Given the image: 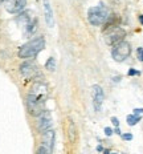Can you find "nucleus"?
Returning a JSON list of instances; mask_svg holds the SVG:
<instances>
[{"label": "nucleus", "instance_id": "1", "mask_svg": "<svg viewBox=\"0 0 143 154\" xmlns=\"http://www.w3.org/2000/svg\"><path fill=\"white\" fill-rule=\"evenodd\" d=\"M45 48V40L44 37H34L33 40L28 41L19 49V57L20 59H32L36 54H39Z\"/></svg>", "mask_w": 143, "mask_h": 154}, {"label": "nucleus", "instance_id": "2", "mask_svg": "<svg viewBox=\"0 0 143 154\" xmlns=\"http://www.w3.org/2000/svg\"><path fill=\"white\" fill-rule=\"evenodd\" d=\"M103 35H105V41H106L107 45H114V44L122 41L126 37V31L123 28H121L119 25L111 24L110 21H106L103 24Z\"/></svg>", "mask_w": 143, "mask_h": 154}, {"label": "nucleus", "instance_id": "3", "mask_svg": "<svg viewBox=\"0 0 143 154\" xmlns=\"http://www.w3.org/2000/svg\"><path fill=\"white\" fill-rule=\"evenodd\" d=\"M110 16H111L110 9L107 7H105V5H95V7L89 8V11H88V20L94 27L103 25L109 20Z\"/></svg>", "mask_w": 143, "mask_h": 154}, {"label": "nucleus", "instance_id": "4", "mask_svg": "<svg viewBox=\"0 0 143 154\" xmlns=\"http://www.w3.org/2000/svg\"><path fill=\"white\" fill-rule=\"evenodd\" d=\"M130 53H131V47H130V44L125 40L114 44L113 49H111V56H113V59L115 60L117 63L125 61L127 57L130 56Z\"/></svg>", "mask_w": 143, "mask_h": 154}, {"label": "nucleus", "instance_id": "5", "mask_svg": "<svg viewBox=\"0 0 143 154\" xmlns=\"http://www.w3.org/2000/svg\"><path fill=\"white\" fill-rule=\"evenodd\" d=\"M27 108L31 116L34 117H39V116L45 110V100H41V98L36 97V96L28 93L27 96Z\"/></svg>", "mask_w": 143, "mask_h": 154}, {"label": "nucleus", "instance_id": "6", "mask_svg": "<svg viewBox=\"0 0 143 154\" xmlns=\"http://www.w3.org/2000/svg\"><path fill=\"white\" fill-rule=\"evenodd\" d=\"M20 75L24 77L25 80H34L37 76L40 75L39 68L36 64L31 61H25L20 65Z\"/></svg>", "mask_w": 143, "mask_h": 154}, {"label": "nucleus", "instance_id": "7", "mask_svg": "<svg viewBox=\"0 0 143 154\" xmlns=\"http://www.w3.org/2000/svg\"><path fill=\"white\" fill-rule=\"evenodd\" d=\"M27 5V0H5L4 8L9 14H20Z\"/></svg>", "mask_w": 143, "mask_h": 154}, {"label": "nucleus", "instance_id": "8", "mask_svg": "<svg viewBox=\"0 0 143 154\" xmlns=\"http://www.w3.org/2000/svg\"><path fill=\"white\" fill-rule=\"evenodd\" d=\"M91 94H93V104H94V109L95 110H100L101 106H102V102L105 98L103 94V89L101 85H93L91 86Z\"/></svg>", "mask_w": 143, "mask_h": 154}, {"label": "nucleus", "instance_id": "9", "mask_svg": "<svg viewBox=\"0 0 143 154\" xmlns=\"http://www.w3.org/2000/svg\"><path fill=\"white\" fill-rule=\"evenodd\" d=\"M52 116L48 110H44L43 113L39 116V122H37V126H39V130L40 131H45L48 129L52 128Z\"/></svg>", "mask_w": 143, "mask_h": 154}, {"label": "nucleus", "instance_id": "10", "mask_svg": "<svg viewBox=\"0 0 143 154\" xmlns=\"http://www.w3.org/2000/svg\"><path fill=\"white\" fill-rule=\"evenodd\" d=\"M29 93H31V94H33V96H36V97L41 98V100H45V101H46L48 89H46V85L43 84V82H40V81L34 82L33 86L31 88Z\"/></svg>", "mask_w": 143, "mask_h": 154}, {"label": "nucleus", "instance_id": "11", "mask_svg": "<svg viewBox=\"0 0 143 154\" xmlns=\"http://www.w3.org/2000/svg\"><path fill=\"white\" fill-rule=\"evenodd\" d=\"M55 140H56V134L52 129H48L45 131H43V145L49 150L50 153L53 152V146H55Z\"/></svg>", "mask_w": 143, "mask_h": 154}, {"label": "nucleus", "instance_id": "12", "mask_svg": "<svg viewBox=\"0 0 143 154\" xmlns=\"http://www.w3.org/2000/svg\"><path fill=\"white\" fill-rule=\"evenodd\" d=\"M34 19L36 17H33V14H32V11H21L20 12V15L17 16V19H16V20H17V23H19V25H21V27L24 28H27L28 25H29L32 21L34 20Z\"/></svg>", "mask_w": 143, "mask_h": 154}, {"label": "nucleus", "instance_id": "13", "mask_svg": "<svg viewBox=\"0 0 143 154\" xmlns=\"http://www.w3.org/2000/svg\"><path fill=\"white\" fill-rule=\"evenodd\" d=\"M44 16H45V23L48 27H55V17H53V11L52 7H50L49 0H44Z\"/></svg>", "mask_w": 143, "mask_h": 154}, {"label": "nucleus", "instance_id": "14", "mask_svg": "<svg viewBox=\"0 0 143 154\" xmlns=\"http://www.w3.org/2000/svg\"><path fill=\"white\" fill-rule=\"evenodd\" d=\"M68 140L70 143H74L77 140V130H76V125L72 118H68Z\"/></svg>", "mask_w": 143, "mask_h": 154}, {"label": "nucleus", "instance_id": "15", "mask_svg": "<svg viewBox=\"0 0 143 154\" xmlns=\"http://www.w3.org/2000/svg\"><path fill=\"white\" fill-rule=\"evenodd\" d=\"M126 121H127V124L130 125V126H134V125H136L141 121V116L139 114H129L127 116V118H126Z\"/></svg>", "mask_w": 143, "mask_h": 154}, {"label": "nucleus", "instance_id": "16", "mask_svg": "<svg viewBox=\"0 0 143 154\" xmlns=\"http://www.w3.org/2000/svg\"><path fill=\"white\" fill-rule=\"evenodd\" d=\"M45 69L50 70V72H55V70H56V60H55V57H49V59L46 60Z\"/></svg>", "mask_w": 143, "mask_h": 154}, {"label": "nucleus", "instance_id": "17", "mask_svg": "<svg viewBox=\"0 0 143 154\" xmlns=\"http://www.w3.org/2000/svg\"><path fill=\"white\" fill-rule=\"evenodd\" d=\"M136 56H138L139 61L143 63V48H138V49H136Z\"/></svg>", "mask_w": 143, "mask_h": 154}, {"label": "nucleus", "instance_id": "18", "mask_svg": "<svg viewBox=\"0 0 143 154\" xmlns=\"http://www.w3.org/2000/svg\"><path fill=\"white\" fill-rule=\"evenodd\" d=\"M37 153H40V154H41V153H45V154H49L50 152H49V150H48V149H46V147H45V146H44V145H41V146L39 147V149H37Z\"/></svg>", "mask_w": 143, "mask_h": 154}, {"label": "nucleus", "instance_id": "19", "mask_svg": "<svg viewBox=\"0 0 143 154\" xmlns=\"http://www.w3.org/2000/svg\"><path fill=\"white\" fill-rule=\"evenodd\" d=\"M127 75H129V76H139V75H141V72H139V70H136V69H130Z\"/></svg>", "mask_w": 143, "mask_h": 154}, {"label": "nucleus", "instance_id": "20", "mask_svg": "<svg viewBox=\"0 0 143 154\" xmlns=\"http://www.w3.org/2000/svg\"><path fill=\"white\" fill-rule=\"evenodd\" d=\"M121 137H122L125 141H130V140H133V134H130V133H126V134H121Z\"/></svg>", "mask_w": 143, "mask_h": 154}, {"label": "nucleus", "instance_id": "21", "mask_svg": "<svg viewBox=\"0 0 143 154\" xmlns=\"http://www.w3.org/2000/svg\"><path fill=\"white\" fill-rule=\"evenodd\" d=\"M113 129H111V128H105V134H106L107 137H110V136H113Z\"/></svg>", "mask_w": 143, "mask_h": 154}, {"label": "nucleus", "instance_id": "22", "mask_svg": "<svg viewBox=\"0 0 143 154\" xmlns=\"http://www.w3.org/2000/svg\"><path fill=\"white\" fill-rule=\"evenodd\" d=\"M111 122H113V125H114V126H119V121H118V118H117V117H113V118H111Z\"/></svg>", "mask_w": 143, "mask_h": 154}, {"label": "nucleus", "instance_id": "23", "mask_svg": "<svg viewBox=\"0 0 143 154\" xmlns=\"http://www.w3.org/2000/svg\"><path fill=\"white\" fill-rule=\"evenodd\" d=\"M143 113V109L139 108V109H134V114H142Z\"/></svg>", "mask_w": 143, "mask_h": 154}, {"label": "nucleus", "instance_id": "24", "mask_svg": "<svg viewBox=\"0 0 143 154\" xmlns=\"http://www.w3.org/2000/svg\"><path fill=\"white\" fill-rule=\"evenodd\" d=\"M139 23L143 25V15H139Z\"/></svg>", "mask_w": 143, "mask_h": 154}, {"label": "nucleus", "instance_id": "25", "mask_svg": "<svg viewBox=\"0 0 143 154\" xmlns=\"http://www.w3.org/2000/svg\"><path fill=\"white\" fill-rule=\"evenodd\" d=\"M114 131H115V133H117V134H121V130H119V128H118V126H117V128H115V130H114Z\"/></svg>", "mask_w": 143, "mask_h": 154}, {"label": "nucleus", "instance_id": "26", "mask_svg": "<svg viewBox=\"0 0 143 154\" xmlns=\"http://www.w3.org/2000/svg\"><path fill=\"white\" fill-rule=\"evenodd\" d=\"M97 150L98 152H103V147L102 146H97Z\"/></svg>", "mask_w": 143, "mask_h": 154}, {"label": "nucleus", "instance_id": "27", "mask_svg": "<svg viewBox=\"0 0 143 154\" xmlns=\"http://www.w3.org/2000/svg\"><path fill=\"white\" fill-rule=\"evenodd\" d=\"M5 2V0H0V4H1V3H4Z\"/></svg>", "mask_w": 143, "mask_h": 154}]
</instances>
